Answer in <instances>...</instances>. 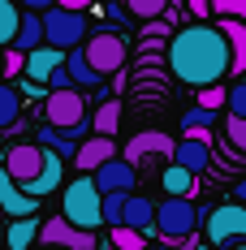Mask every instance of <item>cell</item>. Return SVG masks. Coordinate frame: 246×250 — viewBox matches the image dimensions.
Listing matches in <instances>:
<instances>
[{"label":"cell","mask_w":246,"mask_h":250,"mask_svg":"<svg viewBox=\"0 0 246 250\" xmlns=\"http://www.w3.org/2000/svg\"><path fill=\"white\" fill-rule=\"evenodd\" d=\"M52 4H61V9H91L95 0H52Z\"/></svg>","instance_id":"36"},{"label":"cell","mask_w":246,"mask_h":250,"mask_svg":"<svg viewBox=\"0 0 246 250\" xmlns=\"http://www.w3.org/2000/svg\"><path fill=\"white\" fill-rule=\"evenodd\" d=\"M112 250H147V233L130 225H112Z\"/></svg>","instance_id":"26"},{"label":"cell","mask_w":246,"mask_h":250,"mask_svg":"<svg viewBox=\"0 0 246 250\" xmlns=\"http://www.w3.org/2000/svg\"><path fill=\"white\" fill-rule=\"evenodd\" d=\"M44 117L52 129H65V134H82L87 129V95L82 86H61L44 95Z\"/></svg>","instance_id":"3"},{"label":"cell","mask_w":246,"mask_h":250,"mask_svg":"<svg viewBox=\"0 0 246 250\" xmlns=\"http://www.w3.org/2000/svg\"><path fill=\"white\" fill-rule=\"evenodd\" d=\"M39 216H13V225H4V250H26L30 242H39Z\"/></svg>","instance_id":"17"},{"label":"cell","mask_w":246,"mask_h":250,"mask_svg":"<svg viewBox=\"0 0 246 250\" xmlns=\"http://www.w3.org/2000/svg\"><path fill=\"white\" fill-rule=\"evenodd\" d=\"M212 13L216 18H242L246 22V0H212Z\"/></svg>","instance_id":"31"},{"label":"cell","mask_w":246,"mask_h":250,"mask_svg":"<svg viewBox=\"0 0 246 250\" xmlns=\"http://www.w3.org/2000/svg\"><path fill=\"white\" fill-rule=\"evenodd\" d=\"M44 43L65 48V52L87 43V13L82 9H61V4L44 9Z\"/></svg>","instance_id":"4"},{"label":"cell","mask_w":246,"mask_h":250,"mask_svg":"<svg viewBox=\"0 0 246 250\" xmlns=\"http://www.w3.org/2000/svg\"><path fill=\"white\" fill-rule=\"evenodd\" d=\"M173 151H177V143H173L169 134H160V129H143V134H134L130 143H125V160L130 164H138V160H147V155H169L173 160Z\"/></svg>","instance_id":"11"},{"label":"cell","mask_w":246,"mask_h":250,"mask_svg":"<svg viewBox=\"0 0 246 250\" xmlns=\"http://www.w3.org/2000/svg\"><path fill=\"white\" fill-rule=\"evenodd\" d=\"M233 194H238V203H246V177L238 181V190H233Z\"/></svg>","instance_id":"38"},{"label":"cell","mask_w":246,"mask_h":250,"mask_svg":"<svg viewBox=\"0 0 246 250\" xmlns=\"http://www.w3.org/2000/svg\"><path fill=\"white\" fill-rule=\"evenodd\" d=\"M39 242H44V246H61V250H99L95 229H78L74 220H65V216H52V220H44V229H39Z\"/></svg>","instance_id":"9"},{"label":"cell","mask_w":246,"mask_h":250,"mask_svg":"<svg viewBox=\"0 0 246 250\" xmlns=\"http://www.w3.org/2000/svg\"><path fill=\"white\" fill-rule=\"evenodd\" d=\"M195 177L199 173H190L186 164L173 160L169 168H164V190H169V194H190V190H195Z\"/></svg>","instance_id":"23"},{"label":"cell","mask_w":246,"mask_h":250,"mask_svg":"<svg viewBox=\"0 0 246 250\" xmlns=\"http://www.w3.org/2000/svg\"><path fill=\"white\" fill-rule=\"evenodd\" d=\"M125 199L130 190H104V225H121V211H125Z\"/></svg>","instance_id":"27"},{"label":"cell","mask_w":246,"mask_h":250,"mask_svg":"<svg viewBox=\"0 0 246 250\" xmlns=\"http://www.w3.org/2000/svg\"><path fill=\"white\" fill-rule=\"evenodd\" d=\"M18 117H22V91L0 82V129H13Z\"/></svg>","instance_id":"21"},{"label":"cell","mask_w":246,"mask_h":250,"mask_svg":"<svg viewBox=\"0 0 246 250\" xmlns=\"http://www.w3.org/2000/svg\"><path fill=\"white\" fill-rule=\"evenodd\" d=\"M0 78H4V52H0Z\"/></svg>","instance_id":"40"},{"label":"cell","mask_w":246,"mask_h":250,"mask_svg":"<svg viewBox=\"0 0 246 250\" xmlns=\"http://www.w3.org/2000/svg\"><path fill=\"white\" fill-rule=\"evenodd\" d=\"M125 13H134V18H143V22H151V18H164L173 9V0H121Z\"/></svg>","instance_id":"25"},{"label":"cell","mask_w":246,"mask_h":250,"mask_svg":"<svg viewBox=\"0 0 246 250\" xmlns=\"http://www.w3.org/2000/svg\"><path fill=\"white\" fill-rule=\"evenodd\" d=\"M0 246H4V237H0Z\"/></svg>","instance_id":"43"},{"label":"cell","mask_w":246,"mask_h":250,"mask_svg":"<svg viewBox=\"0 0 246 250\" xmlns=\"http://www.w3.org/2000/svg\"><path fill=\"white\" fill-rule=\"evenodd\" d=\"M173 160L177 164H186L190 173H207V164H212V143H207V134H186L177 151H173Z\"/></svg>","instance_id":"13"},{"label":"cell","mask_w":246,"mask_h":250,"mask_svg":"<svg viewBox=\"0 0 246 250\" xmlns=\"http://www.w3.org/2000/svg\"><path fill=\"white\" fill-rule=\"evenodd\" d=\"M117 125H121V104L104 100L95 108V117H91V129H95V134H117Z\"/></svg>","instance_id":"24"},{"label":"cell","mask_w":246,"mask_h":250,"mask_svg":"<svg viewBox=\"0 0 246 250\" xmlns=\"http://www.w3.org/2000/svg\"><path fill=\"white\" fill-rule=\"evenodd\" d=\"M4 216H9V211H4V203H0V229H4Z\"/></svg>","instance_id":"39"},{"label":"cell","mask_w":246,"mask_h":250,"mask_svg":"<svg viewBox=\"0 0 246 250\" xmlns=\"http://www.w3.org/2000/svg\"><path fill=\"white\" fill-rule=\"evenodd\" d=\"M186 9H190V13L199 18V22H203V18L212 13V0H186Z\"/></svg>","instance_id":"35"},{"label":"cell","mask_w":246,"mask_h":250,"mask_svg":"<svg viewBox=\"0 0 246 250\" xmlns=\"http://www.w3.org/2000/svg\"><path fill=\"white\" fill-rule=\"evenodd\" d=\"M82 52H87V61L95 65V74H117L125 65V56H130V48H125L121 35H112V30H95V35H87V43H82Z\"/></svg>","instance_id":"8"},{"label":"cell","mask_w":246,"mask_h":250,"mask_svg":"<svg viewBox=\"0 0 246 250\" xmlns=\"http://www.w3.org/2000/svg\"><path fill=\"white\" fill-rule=\"evenodd\" d=\"M199 229V211L195 203H190V194H173V199H164L160 207H156V233L160 237H190Z\"/></svg>","instance_id":"6"},{"label":"cell","mask_w":246,"mask_h":250,"mask_svg":"<svg viewBox=\"0 0 246 250\" xmlns=\"http://www.w3.org/2000/svg\"><path fill=\"white\" fill-rule=\"evenodd\" d=\"M13 48H22V52L44 48V13H35V9H26V13H22V26H18Z\"/></svg>","instance_id":"20"},{"label":"cell","mask_w":246,"mask_h":250,"mask_svg":"<svg viewBox=\"0 0 246 250\" xmlns=\"http://www.w3.org/2000/svg\"><path fill=\"white\" fill-rule=\"evenodd\" d=\"M156 207L160 203L143 199V194H130L125 199V211H121V225L138 229V233H156Z\"/></svg>","instance_id":"16"},{"label":"cell","mask_w":246,"mask_h":250,"mask_svg":"<svg viewBox=\"0 0 246 250\" xmlns=\"http://www.w3.org/2000/svg\"><path fill=\"white\" fill-rule=\"evenodd\" d=\"M61 216L74 220L78 229H99L104 225V190H99L95 173H78L61 190Z\"/></svg>","instance_id":"2"},{"label":"cell","mask_w":246,"mask_h":250,"mask_svg":"<svg viewBox=\"0 0 246 250\" xmlns=\"http://www.w3.org/2000/svg\"><path fill=\"white\" fill-rule=\"evenodd\" d=\"M44 250H61V246H44Z\"/></svg>","instance_id":"42"},{"label":"cell","mask_w":246,"mask_h":250,"mask_svg":"<svg viewBox=\"0 0 246 250\" xmlns=\"http://www.w3.org/2000/svg\"><path fill=\"white\" fill-rule=\"evenodd\" d=\"M212 121H216V112L203 108V104H195V108L181 117V129H186V134H207V125H212Z\"/></svg>","instance_id":"28"},{"label":"cell","mask_w":246,"mask_h":250,"mask_svg":"<svg viewBox=\"0 0 246 250\" xmlns=\"http://www.w3.org/2000/svg\"><path fill=\"white\" fill-rule=\"evenodd\" d=\"M229 117H246V82H233L229 86Z\"/></svg>","instance_id":"32"},{"label":"cell","mask_w":246,"mask_h":250,"mask_svg":"<svg viewBox=\"0 0 246 250\" xmlns=\"http://www.w3.org/2000/svg\"><path fill=\"white\" fill-rule=\"evenodd\" d=\"M229 65H233V52H229V35L212 22H195L173 30L169 43V69L177 82L186 86H212L229 78Z\"/></svg>","instance_id":"1"},{"label":"cell","mask_w":246,"mask_h":250,"mask_svg":"<svg viewBox=\"0 0 246 250\" xmlns=\"http://www.w3.org/2000/svg\"><path fill=\"white\" fill-rule=\"evenodd\" d=\"M221 30L229 35V52H233L229 74L242 78V74H246V22H242V18H221Z\"/></svg>","instance_id":"18"},{"label":"cell","mask_w":246,"mask_h":250,"mask_svg":"<svg viewBox=\"0 0 246 250\" xmlns=\"http://www.w3.org/2000/svg\"><path fill=\"white\" fill-rule=\"evenodd\" d=\"M229 250H246V242H238V246H229Z\"/></svg>","instance_id":"41"},{"label":"cell","mask_w":246,"mask_h":250,"mask_svg":"<svg viewBox=\"0 0 246 250\" xmlns=\"http://www.w3.org/2000/svg\"><path fill=\"white\" fill-rule=\"evenodd\" d=\"M48 168V147L44 143H13V147L4 151V173L13 177L18 186H30V181H39Z\"/></svg>","instance_id":"7"},{"label":"cell","mask_w":246,"mask_h":250,"mask_svg":"<svg viewBox=\"0 0 246 250\" xmlns=\"http://www.w3.org/2000/svg\"><path fill=\"white\" fill-rule=\"evenodd\" d=\"M65 65H69V74H74V86H82V91H99V78H104V74H95V65L87 61L82 43H78V48H69Z\"/></svg>","instance_id":"19"},{"label":"cell","mask_w":246,"mask_h":250,"mask_svg":"<svg viewBox=\"0 0 246 250\" xmlns=\"http://www.w3.org/2000/svg\"><path fill=\"white\" fill-rule=\"evenodd\" d=\"M143 35H147V39H160V35H169V13H164V18H151V22L143 26Z\"/></svg>","instance_id":"34"},{"label":"cell","mask_w":246,"mask_h":250,"mask_svg":"<svg viewBox=\"0 0 246 250\" xmlns=\"http://www.w3.org/2000/svg\"><path fill=\"white\" fill-rule=\"evenodd\" d=\"M203 233H207L212 246H221V250L246 242V203H221V207H212Z\"/></svg>","instance_id":"5"},{"label":"cell","mask_w":246,"mask_h":250,"mask_svg":"<svg viewBox=\"0 0 246 250\" xmlns=\"http://www.w3.org/2000/svg\"><path fill=\"white\" fill-rule=\"evenodd\" d=\"M117 155V143H112V134H91V138H82L78 143V151H74V164L78 173H95L99 164H108Z\"/></svg>","instance_id":"10"},{"label":"cell","mask_w":246,"mask_h":250,"mask_svg":"<svg viewBox=\"0 0 246 250\" xmlns=\"http://www.w3.org/2000/svg\"><path fill=\"white\" fill-rule=\"evenodd\" d=\"M0 203H4V211H9V216H35V207H39V199H35V194H26V190L4 173V168H0Z\"/></svg>","instance_id":"15"},{"label":"cell","mask_w":246,"mask_h":250,"mask_svg":"<svg viewBox=\"0 0 246 250\" xmlns=\"http://www.w3.org/2000/svg\"><path fill=\"white\" fill-rule=\"evenodd\" d=\"M224 138L233 151H246V117H229L224 121Z\"/></svg>","instance_id":"30"},{"label":"cell","mask_w":246,"mask_h":250,"mask_svg":"<svg viewBox=\"0 0 246 250\" xmlns=\"http://www.w3.org/2000/svg\"><path fill=\"white\" fill-rule=\"evenodd\" d=\"M18 74H26V52L22 48L4 52V78H18Z\"/></svg>","instance_id":"33"},{"label":"cell","mask_w":246,"mask_h":250,"mask_svg":"<svg viewBox=\"0 0 246 250\" xmlns=\"http://www.w3.org/2000/svg\"><path fill=\"white\" fill-rule=\"evenodd\" d=\"M95 181H99V190H134V181H138V164H130V160H108V164H99L95 168Z\"/></svg>","instance_id":"14"},{"label":"cell","mask_w":246,"mask_h":250,"mask_svg":"<svg viewBox=\"0 0 246 250\" xmlns=\"http://www.w3.org/2000/svg\"><path fill=\"white\" fill-rule=\"evenodd\" d=\"M199 104H203V108H212V112H221L224 104H229V91H224L221 82H212V86H199Z\"/></svg>","instance_id":"29"},{"label":"cell","mask_w":246,"mask_h":250,"mask_svg":"<svg viewBox=\"0 0 246 250\" xmlns=\"http://www.w3.org/2000/svg\"><path fill=\"white\" fill-rule=\"evenodd\" d=\"M18 26H22V9H18V0H0V48L18 39Z\"/></svg>","instance_id":"22"},{"label":"cell","mask_w":246,"mask_h":250,"mask_svg":"<svg viewBox=\"0 0 246 250\" xmlns=\"http://www.w3.org/2000/svg\"><path fill=\"white\" fill-rule=\"evenodd\" d=\"M65 56H69V52H65V48H52V43H44V48H35V52H26V78L48 86L52 74L65 65Z\"/></svg>","instance_id":"12"},{"label":"cell","mask_w":246,"mask_h":250,"mask_svg":"<svg viewBox=\"0 0 246 250\" xmlns=\"http://www.w3.org/2000/svg\"><path fill=\"white\" fill-rule=\"evenodd\" d=\"M26 9H35V13H44V9H52V0H22Z\"/></svg>","instance_id":"37"}]
</instances>
